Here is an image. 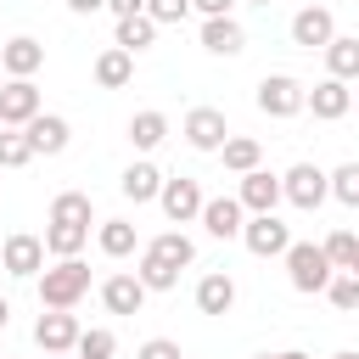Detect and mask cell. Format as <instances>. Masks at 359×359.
Returning a JSON list of instances; mask_svg holds the SVG:
<instances>
[{
  "instance_id": "cell-1",
  "label": "cell",
  "mask_w": 359,
  "mask_h": 359,
  "mask_svg": "<svg viewBox=\"0 0 359 359\" xmlns=\"http://www.w3.org/2000/svg\"><path fill=\"white\" fill-rule=\"evenodd\" d=\"M90 292V264L84 258H56V269L39 275V309H73Z\"/></svg>"
},
{
  "instance_id": "cell-2",
  "label": "cell",
  "mask_w": 359,
  "mask_h": 359,
  "mask_svg": "<svg viewBox=\"0 0 359 359\" xmlns=\"http://www.w3.org/2000/svg\"><path fill=\"white\" fill-rule=\"evenodd\" d=\"M280 258H286V280H292V292H325V286H331V258H325V247H314V241H292Z\"/></svg>"
},
{
  "instance_id": "cell-3",
  "label": "cell",
  "mask_w": 359,
  "mask_h": 359,
  "mask_svg": "<svg viewBox=\"0 0 359 359\" xmlns=\"http://www.w3.org/2000/svg\"><path fill=\"white\" fill-rule=\"evenodd\" d=\"M280 196L292 202V208H303V213H314L325 196H331V174L320 168V163H292L286 174H280Z\"/></svg>"
},
{
  "instance_id": "cell-4",
  "label": "cell",
  "mask_w": 359,
  "mask_h": 359,
  "mask_svg": "<svg viewBox=\"0 0 359 359\" xmlns=\"http://www.w3.org/2000/svg\"><path fill=\"white\" fill-rule=\"evenodd\" d=\"M258 112L264 118H297L303 112V84L292 73H264L258 79Z\"/></svg>"
},
{
  "instance_id": "cell-5",
  "label": "cell",
  "mask_w": 359,
  "mask_h": 359,
  "mask_svg": "<svg viewBox=\"0 0 359 359\" xmlns=\"http://www.w3.org/2000/svg\"><path fill=\"white\" fill-rule=\"evenodd\" d=\"M39 118V84L34 79H6L0 84V129H28Z\"/></svg>"
},
{
  "instance_id": "cell-6",
  "label": "cell",
  "mask_w": 359,
  "mask_h": 359,
  "mask_svg": "<svg viewBox=\"0 0 359 359\" xmlns=\"http://www.w3.org/2000/svg\"><path fill=\"white\" fill-rule=\"evenodd\" d=\"M241 241H247L252 258H280V252L292 247V224H280L275 213H252V219L241 224Z\"/></svg>"
},
{
  "instance_id": "cell-7",
  "label": "cell",
  "mask_w": 359,
  "mask_h": 359,
  "mask_svg": "<svg viewBox=\"0 0 359 359\" xmlns=\"http://www.w3.org/2000/svg\"><path fill=\"white\" fill-rule=\"evenodd\" d=\"M0 269H6V275H22V280L39 275V269H45V241L28 236V230L6 236V241H0Z\"/></svg>"
},
{
  "instance_id": "cell-8",
  "label": "cell",
  "mask_w": 359,
  "mask_h": 359,
  "mask_svg": "<svg viewBox=\"0 0 359 359\" xmlns=\"http://www.w3.org/2000/svg\"><path fill=\"white\" fill-rule=\"evenodd\" d=\"M79 320H73V309H45L39 320H34V342L45 348V353H73V342H79Z\"/></svg>"
},
{
  "instance_id": "cell-9",
  "label": "cell",
  "mask_w": 359,
  "mask_h": 359,
  "mask_svg": "<svg viewBox=\"0 0 359 359\" xmlns=\"http://www.w3.org/2000/svg\"><path fill=\"white\" fill-rule=\"evenodd\" d=\"M303 107H309L320 123H337V118L353 112V90H348L342 79H320L314 90H303Z\"/></svg>"
},
{
  "instance_id": "cell-10",
  "label": "cell",
  "mask_w": 359,
  "mask_h": 359,
  "mask_svg": "<svg viewBox=\"0 0 359 359\" xmlns=\"http://www.w3.org/2000/svg\"><path fill=\"white\" fill-rule=\"evenodd\" d=\"M337 39V17L325 11V6H303L297 17H292V45H303V50H325Z\"/></svg>"
},
{
  "instance_id": "cell-11",
  "label": "cell",
  "mask_w": 359,
  "mask_h": 359,
  "mask_svg": "<svg viewBox=\"0 0 359 359\" xmlns=\"http://www.w3.org/2000/svg\"><path fill=\"white\" fill-rule=\"evenodd\" d=\"M39 67H45V45H39L34 34H17V39L0 45V73H6V79H34Z\"/></svg>"
},
{
  "instance_id": "cell-12",
  "label": "cell",
  "mask_w": 359,
  "mask_h": 359,
  "mask_svg": "<svg viewBox=\"0 0 359 359\" xmlns=\"http://www.w3.org/2000/svg\"><path fill=\"white\" fill-rule=\"evenodd\" d=\"M185 140H191L196 151H219V146L230 140L224 112H219V107H191V112H185Z\"/></svg>"
},
{
  "instance_id": "cell-13",
  "label": "cell",
  "mask_w": 359,
  "mask_h": 359,
  "mask_svg": "<svg viewBox=\"0 0 359 359\" xmlns=\"http://www.w3.org/2000/svg\"><path fill=\"white\" fill-rule=\"evenodd\" d=\"M157 202H163V213H168L174 224H185V219H202V202H208V196H202V185H196V180H185V174H180V180H163Z\"/></svg>"
},
{
  "instance_id": "cell-14",
  "label": "cell",
  "mask_w": 359,
  "mask_h": 359,
  "mask_svg": "<svg viewBox=\"0 0 359 359\" xmlns=\"http://www.w3.org/2000/svg\"><path fill=\"white\" fill-rule=\"evenodd\" d=\"M101 303H107V314H140V309H146V286H140V275H129V269L107 275V280H101Z\"/></svg>"
},
{
  "instance_id": "cell-15",
  "label": "cell",
  "mask_w": 359,
  "mask_h": 359,
  "mask_svg": "<svg viewBox=\"0 0 359 359\" xmlns=\"http://www.w3.org/2000/svg\"><path fill=\"white\" fill-rule=\"evenodd\" d=\"M241 224H247V208H241L236 196H208V202H202V230H208V236L230 241V236H241Z\"/></svg>"
},
{
  "instance_id": "cell-16",
  "label": "cell",
  "mask_w": 359,
  "mask_h": 359,
  "mask_svg": "<svg viewBox=\"0 0 359 359\" xmlns=\"http://www.w3.org/2000/svg\"><path fill=\"white\" fill-rule=\"evenodd\" d=\"M202 50L213 56H241L247 50V28L236 17H202Z\"/></svg>"
},
{
  "instance_id": "cell-17",
  "label": "cell",
  "mask_w": 359,
  "mask_h": 359,
  "mask_svg": "<svg viewBox=\"0 0 359 359\" xmlns=\"http://www.w3.org/2000/svg\"><path fill=\"white\" fill-rule=\"evenodd\" d=\"M236 202H241L247 213H275V202H280V180H275L269 168H252V174H241Z\"/></svg>"
},
{
  "instance_id": "cell-18",
  "label": "cell",
  "mask_w": 359,
  "mask_h": 359,
  "mask_svg": "<svg viewBox=\"0 0 359 359\" xmlns=\"http://www.w3.org/2000/svg\"><path fill=\"white\" fill-rule=\"evenodd\" d=\"M22 135L34 140V157H39V151H45V157H56V151H67V140H73L67 118H56V112H39V118H34Z\"/></svg>"
},
{
  "instance_id": "cell-19",
  "label": "cell",
  "mask_w": 359,
  "mask_h": 359,
  "mask_svg": "<svg viewBox=\"0 0 359 359\" xmlns=\"http://www.w3.org/2000/svg\"><path fill=\"white\" fill-rule=\"evenodd\" d=\"M118 191H123L135 208H140V202H157V191H163V168H157V163H146V157H140V163H129V168H123V180H118Z\"/></svg>"
},
{
  "instance_id": "cell-20",
  "label": "cell",
  "mask_w": 359,
  "mask_h": 359,
  "mask_svg": "<svg viewBox=\"0 0 359 359\" xmlns=\"http://www.w3.org/2000/svg\"><path fill=\"white\" fill-rule=\"evenodd\" d=\"M196 309H202V314H230V309H236V280H230L224 269L202 275V280H196Z\"/></svg>"
},
{
  "instance_id": "cell-21",
  "label": "cell",
  "mask_w": 359,
  "mask_h": 359,
  "mask_svg": "<svg viewBox=\"0 0 359 359\" xmlns=\"http://www.w3.org/2000/svg\"><path fill=\"white\" fill-rule=\"evenodd\" d=\"M129 79H135V56L118 50V45H107V50L95 56V84H101V90H123Z\"/></svg>"
},
{
  "instance_id": "cell-22",
  "label": "cell",
  "mask_w": 359,
  "mask_h": 359,
  "mask_svg": "<svg viewBox=\"0 0 359 359\" xmlns=\"http://www.w3.org/2000/svg\"><path fill=\"white\" fill-rule=\"evenodd\" d=\"M129 140H135V151H157V146L168 140V112H157V107L135 112V118H129Z\"/></svg>"
},
{
  "instance_id": "cell-23",
  "label": "cell",
  "mask_w": 359,
  "mask_h": 359,
  "mask_svg": "<svg viewBox=\"0 0 359 359\" xmlns=\"http://www.w3.org/2000/svg\"><path fill=\"white\" fill-rule=\"evenodd\" d=\"M325 79H359V39H348V34H337L331 45H325Z\"/></svg>"
},
{
  "instance_id": "cell-24",
  "label": "cell",
  "mask_w": 359,
  "mask_h": 359,
  "mask_svg": "<svg viewBox=\"0 0 359 359\" xmlns=\"http://www.w3.org/2000/svg\"><path fill=\"white\" fill-rule=\"evenodd\" d=\"M45 252H56V258H79L84 252V241H90V224H45Z\"/></svg>"
},
{
  "instance_id": "cell-25",
  "label": "cell",
  "mask_w": 359,
  "mask_h": 359,
  "mask_svg": "<svg viewBox=\"0 0 359 359\" xmlns=\"http://www.w3.org/2000/svg\"><path fill=\"white\" fill-rule=\"evenodd\" d=\"M219 157H224V168H230V174H252V168H258V157H264V146H258L252 135H230V140L219 146Z\"/></svg>"
},
{
  "instance_id": "cell-26",
  "label": "cell",
  "mask_w": 359,
  "mask_h": 359,
  "mask_svg": "<svg viewBox=\"0 0 359 359\" xmlns=\"http://www.w3.org/2000/svg\"><path fill=\"white\" fill-rule=\"evenodd\" d=\"M146 252H151V258H163V264H174V269L196 264V241H191V236H180V230H163V236H157Z\"/></svg>"
},
{
  "instance_id": "cell-27",
  "label": "cell",
  "mask_w": 359,
  "mask_h": 359,
  "mask_svg": "<svg viewBox=\"0 0 359 359\" xmlns=\"http://www.w3.org/2000/svg\"><path fill=\"white\" fill-rule=\"evenodd\" d=\"M95 241H101V252H107V258H129L140 236H135V224H129V219H107V224L95 230Z\"/></svg>"
},
{
  "instance_id": "cell-28",
  "label": "cell",
  "mask_w": 359,
  "mask_h": 359,
  "mask_svg": "<svg viewBox=\"0 0 359 359\" xmlns=\"http://www.w3.org/2000/svg\"><path fill=\"white\" fill-rule=\"evenodd\" d=\"M90 219H95V208H90L84 191H62L50 202V224H90Z\"/></svg>"
},
{
  "instance_id": "cell-29",
  "label": "cell",
  "mask_w": 359,
  "mask_h": 359,
  "mask_svg": "<svg viewBox=\"0 0 359 359\" xmlns=\"http://www.w3.org/2000/svg\"><path fill=\"white\" fill-rule=\"evenodd\" d=\"M151 39H157V22H151L146 11H140V17H123V22H118V50H129V56H135V50H146Z\"/></svg>"
},
{
  "instance_id": "cell-30",
  "label": "cell",
  "mask_w": 359,
  "mask_h": 359,
  "mask_svg": "<svg viewBox=\"0 0 359 359\" xmlns=\"http://www.w3.org/2000/svg\"><path fill=\"white\" fill-rule=\"evenodd\" d=\"M118 353V337L107 331V325H90V331H79V342H73V359H112Z\"/></svg>"
},
{
  "instance_id": "cell-31",
  "label": "cell",
  "mask_w": 359,
  "mask_h": 359,
  "mask_svg": "<svg viewBox=\"0 0 359 359\" xmlns=\"http://www.w3.org/2000/svg\"><path fill=\"white\" fill-rule=\"evenodd\" d=\"M135 275H140V286H146V292H174V286H180V269H174V264H163V258H151V252L140 258V269H135Z\"/></svg>"
},
{
  "instance_id": "cell-32",
  "label": "cell",
  "mask_w": 359,
  "mask_h": 359,
  "mask_svg": "<svg viewBox=\"0 0 359 359\" xmlns=\"http://www.w3.org/2000/svg\"><path fill=\"white\" fill-rule=\"evenodd\" d=\"M320 247H325L331 269H353V258H359V236H353V230H331Z\"/></svg>"
},
{
  "instance_id": "cell-33",
  "label": "cell",
  "mask_w": 359,
  "mask_h": 359,
  "mask_svg": "<svg viewBox=\"0 0 359 359\" xmlns=\"http://www.w3.org/2000/svg\"><path fill=\"white\" fill-rule=\"evenodd\" d=\"M34 163V140L22 129H0V168H22Z\"/></svg>"
},
{
  "instance_id": "cell-34",
  "label": "cell",
  "mask_w": 359,
  "mask_h": 359,
  "mask_svg": "<svg viewBox=\"0 0 359 359\" xmlns=\"http://www.w3.org/2000/svg\"><path fill=\"white\" fill-rule=\"evenodd\" d=\"M331 196H337L342 208H359V163L331 168Z\"/></svg>"
},
{
  "instance_id": "cell-35",
  "label": "cell",
  "mask_w": 359,
  "mask_h": 359,
  "mask_svg": "<svg viewBox=\"0 0 359 359\" xmlns=\"http://www.w3.org/2000/svg\"><path fill=\"white\" fill-rule=\"evenodd\" d=\"M325 297H331V303H337L342 314H353V309H359V280H353V275L342 269V275H331V286H325Z\"/></svg>"
},
{
  "instance_id": "cell-36",
  "label": "cell",
  "mask_w": 359,
  "mask_h": 359,
  "mask_svg": "<svg viewBox=\"0 0 359 359\" xmlns=\"http://www.w3.org/2000/svg\"><path fill=\"white\" fill-rule=\"evenodd\" d=\"M185 11H191V0H146V17L163 28V22H185Z\"/></svg>"
},
{
  "instance_id": "cell-37",
  "label": "cell",
  "mask_w": 359,
  "mask_h": 359,
  "mask_svg": "<svg viewBox=\"0 0 359 359\" xmlns=\"http://www.w3.org/2000/svg\"><path fill=\"white\" fill-rule=\"evenodd\" d=\"M135 359H185V353H180V342L151 337V342H140V353H135Z\"/></svg>"
},
{
  "instance_id": "cell-38",
  "label": "cell",
  "mask_w": 359,
  "mask_h": 359,
  "mask_svg": "<svg viewBox=\"0 0 359 359\" xmlns=\"http://www.w3.org/2000/svg\"><path fill=\"white\" fill-rule=\"evenodd\" d=\"M107 11L123 22V17H140V11H146V0H107Z\"/></svg>"
},
{
  "instance_id": "cell-39",
  "label": "cell",
  "mask_w": 359,
  "mask_h": 359,
  "mask_svg": "<svg viewBox=\"0 0 359 359\" xmlns=\"http://www.w3.org/2000/svg\"><path fill=\"white\" fill-rule=\"evenodd\" d=\"M191 6H196L202 17H230V6H236V0H191Z\"/></svg>"
},
{
  "instance_id": "cell-40",
  "label": "cell",
  "mask_w": 359,
  "mask_h": 359,
  "mask_svg": "<svg viewBox=\"0 0 359 359\" xmlns=\"http://www.w3.org/2000/svg\"><path fill=\"white\" fill-rule=\"evenodd\" d=\"M107 0H67V11H79V17H90V11H101Z\"/></svg>"
},
{
  "instance_id": "cell-41",
  "label": "cell",
  "mask_w": 359,
  "mask_h": 359,
  "mask_svg": "<svg viewBox=\"0 0 359 359\" xmlns=\"http://www.w3.org/2000/svg\"><path fill=\"white\" fill-rule=\"evenodd\" d=\"M258 359H309V353H297V348H280V353H258Z\"/></svg>"
},
{
  "instance_id": "cell-42",
  "label": "cell",
  "mask_w": 359,
  "mask_h": 359,
  "mask_svg": "<svg viewBox=\"0 0 359 359\" xmlns=\"http://www.w3.org/2000/svg\"><path fill=\"white\" fill-rule=\"evenodd\" d=\"M6 320H11V303H6V297H0V331H6Z\"/></svg>"
},
{
  "instance_id": "cell-43",
  "label": "cell",
  "mask_w": 359,
  "mask_h": 359,
  "mask_svg": "<svg viewBox=\"0 0 359 359\" xmlns=\"http://www.w3.org/2000/svg\"><path fill=\"white\" fill-rule=\"evenodd\" d=\"M331 359H359V353H353V348H342V353H331Z\"/></svg>"
},
{
  "instance_id": "cell-44",
  "label": "cell",
  "mask_w": 359,
  "mask_h": 359,
  "mask_svg": "<svg viewBox=\"0 0 359 359\" xmlns=\"http://www.w3.org/2000/svg\"><path fill=\"white\" fill-rule=\"evenodd\" d=\"M348 275H353V280H359V258H353V269H348Z\"/></svg>"
},
{
  "instance_id": "cell-45",
  "label": "cell",
  "mask_w": 359,
  "mask_h": 359,
  "mask_svg": "<svg viewBox=\"0 0 359 359\" xmlns=\"http://www.w3.org/2000/svg\"><path fill=\"white\" fill-rule=\"evenodd\" d=\"M45 359H73V353H45Z\"/></svg>"
},
{
  "instance_id": "cell-46",
  "label": "cell",
  "mask_w": 359,
  "mask_h": 359,
  "mask_svg": "<svg viewBox=\"0 0 359 359\" xmlns=\"http://www.w3.org/2000/svg\"><path fill=\"white\" fill-rule=\"evenodd\" d=\"M353 107H359V90H353Z\"/></svg>"
},
{
  "instance_id": "cell-47",
  "label": "cell",
  "mask_w": 359,
  "mask_h": 359,
  "mask_svg": "<svg viewBox=\"0 0 359 359\" xmlns=\"http://www.w3.org/2000/svg\"><path fill=\"white\" fill-rule=\"evenodd\" d=\"M252 6H269V0H252Z\"/></svg>"
},
{
  "instance_id": "cell-48",
  "label": "cell",
  "mask_w": 359,
  "mask_h": 359,
  "mask_svg": "<svg viewBox=\"0 0 359 359\" xmlns=\"http://www.w3.org/2000/svg\"><path fill=\"white\" fill-rule=\"evenodd\" d=\"M0 84H6V73H0Z\"/></svg>"
}]
</instances>
